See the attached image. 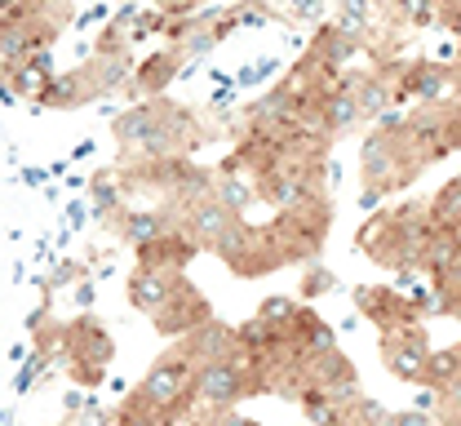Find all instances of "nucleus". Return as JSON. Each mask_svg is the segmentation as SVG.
Returning a JSON list of instances; mask_svg holds the SVG:
<instances>
[{
  "instance_id": "1",
  "label": "nucleus",
  "mask_w": 461,
  "mask_h": 426,
  "mask_svg": "<svg viewBox=\"0 0 461 426\" xmlns=\"http://www.w3.org/2000/svg\"><path fill=\"white\" fill-rule=\"evenodd\" d=\"M435 236L430 227V204H400L391 213H377L373 222L359 227V249L391 271H421L426 244Z\"/></svg>"
},
{
  "instance_id": "24",
  "label": "nucleus",
  "mask_w": 461,
  "mask_h": 426,
  "mask_svg": "<svg viewBox=\"0 0 461 426\" xmlns=\"http://www.w3.org/2000/svg\"><path fill=\"white\" fill-rule=\"evenodd\" d=\"M391 9L400 14L408 27H426V23H435V18H439V0H395Z\"/></svg>"
},
{
  "instance_id": "30",
  "label": "nucleus",
  "mask_w": 461,
  "mask_h": 426,
  "mask_svg": "<svg viewBox=\"0 0 461 426\" xmlns=\"http://www.w3.org/2000/svg\"><path fill=\"white\" fill-rule=\"evenodd\" d=\"M439 404H444V413H461V373L439 391Z\"/></svg>"
},
{
  "instance_id": "11",
  "label": "nucleus",
  "mask_w": 461,
  "mask_h": 426,
  "mask_svg": "<svg viewBox=\"0 0 461 426\" xmlns=\"http://www.w3.org/2000/svg\"><path fill=\"white\" fill-rule=\"evenodd\" d=\"M453 85H457V71H453V67H444V62H412V67H403V76L395 80L400 103L403 98H417L421 107H435Z\"/></svg>"
},
{
  "instance_id": "28",
  "label": "nucleus",
  "mask_w": 461,
  "mask_h": 426,
  "mask_svg": "<svg viewBox=\"0 0 461 426\" xmlns=\"http://www.w3.org/2000/svg\"><path fill=\"white\" fill-rule=\"evenodd\" d=\"M195 5H204V0H160V14H165V18H182V23H186V18L195 14Z\"/></svg>"
},
{
  "instance_id": "7",
  "label": "nucleus",
  "mask_w": 461,
  "mask_h": 426,
  "mask_svg": "<svg viewBox=\"0 0 461 426\" xmlns=\"http://www.w3.org/2000/svg\"><path fill=\"white\" fill-rule=\"evenodd\" d=\"M213 320V311H209V303H204V294L182 276L177 280V289H173V298L156 315H151V324H156V333L160 338H191L200 324H209Z\"/></svg>"
},
{
  "instance_id": "29",
  "label": "nucleus",
  "mask_w": 461,
  "mask_h": 426,
  "mask_svg": "<svg viewBox=\"0 0 461 426\" xmlns=\"http://www.w3.org/2000/svg\"><path fill=\"white\" fill-rule=\"evenodd\" d=\"M435 285H444L453 298L461 294V244H457V253H453V262H448V271H444V280H435Z\"/></svg>"
},
{
  "instance_id": "12",
  "label": "nucleus",
  "mask_w": 461,
  "mask_h": 426,
  "mask_svg": "<svg viewBox=\"0 0 461 426\" xmlns=\"http://www.w3.org/2000/svg\"><path fill=\"white\" fill-rule=\"evenodd\" d=\"M115 227H120V236L133 249H142V244L160 240V236L182 231V213H177V204H169V209H133V213L124 209V218Z\"/></svg>"
},
{
  "instance_id": "3",
  "label": "nucleus",
  "mask_w": 461,
  "mask_h": 426,
  "mask_svg": "<svg viewBox=\"0 0 461 426\" xmlns=\"http://www.w3.org/2000/svg\"><path fill=\"white\" fill-rule=\"evenodd\" d=\"M133 400H142L160 418L186 413V404L195 400V365L182 351H169L165 360H156V365L147 368V377L133 386Z\"/></svg>"
},
{
  "instance_id": "23",
  "label": "nucleus",
  "mask_w": 461,
  "mask_h": 426,
  "mask_svg": "<svg viewBox=\"0 0 461 426\" xmlns=\"http://www.w3.org/2000/svg\"><path fill=\"white\" fill-rule=\"evenodd\" d=\"M342 285H338V276L329 271V267H320V262H311L306 267V276H302V298L306 303H315V298H324V294H338Z\"/></svg>"
},
{
  "instance_id": "26",
  "label": "nucleus",
  "mask_w": 461,
  "mask_h": 426,
  "mask_svg": "<svg viewBox=\"0 0 461 426\" xmlns=\"http://www.w3.org/2000/svg\"><path fill=\"white\" fill-rule=\"evenodd\" d=\"M280 67V59H258V62H249L240 76H235V89H253V85H262L271 71Z\"/></svg>"
},
{
  "instance_id": "10",
  "label": "nucleus",
  "mask_w": 461,
  "mask_h": 426,
  "mask_svg": "<svg viewBox=\"0 0 461 426\" xmlns=\"http://www.w3.org/2000/svg\"><path fill=\"white\" fill-rule=\"evenodd\" d=\"M355 306L359 315L377 320L382 333L391 329H403V324H421V311L403 298L400 289H386V285H373V289H355Z\"/></svg>"
},
{
  "instance_id": "33",
  "label": "nucleus",
  "mask_w": 461,
  "mask_h": 426,
  "mask_svg": "<svg viewBox=\"0 0 461 426\" xmlns=\"http://www.w3.org/2000/svg\"><path fill=\"white\" fill-rule=\"evenodd\" d=\"M213 426H262V422H253V418H244V413L227 409V413H218V418H213Z\"/></svg>"
},
{
  "instance_id": "36",
  "label": "nucleus",
  "mask_w": 461,
  "mask_h": 426,
  "mask_svg": "<svg viewBox=\"0 0 461 426\" xmlns=\"http://www.w3.org/2000/svg\"><path fill=\"white\" fill-rule=\"evenodd\" d=\"M27 5H32V0H0V9H5V14H14V9H27Z\"/></svg>"
},
{
  "instance_id": "19",
  "label": "nucleus",
  "mask_w": 461,
  "mask_h": 426,
  "mask_svg": "<svg viewBox=\"0 0 461 426\" xmlns=\"http://www.w3.org/2000/svg\"><path fill=\"white\" fill-rule=\"evenodd\" d=\"M320 112H324L329 133H346V129H355V124L364 121V116H359V103H355V94H338V89L320 98Z\"/></svg>"
},
{
  "instance_id": "35",
  "label": "nucleus",
  "mask_w": 461,
  "mask_h": 426,
  "mask_svg": "<svg viewBox=\"0 0 461 426\" xmlns=\"http://www.w3.org/2000/svg\"><path fill=\"white\" fill-rule=\"evenodd\" d=\"M76 303H80V306H94V285H80V289H76Z\"/></svg>"
},
{
  "instance_id": "27",
  "label": "nucleus",
  "mask_w": 461,
  "mask_h": 426,
  "mask_svg": "<svg viewBox=\"0 0 461 426\" xmlns=\"http://www.w3.org/2000/svg\"><path fill=\"white\" fill-rule=\"evenodd\" d=\"M288 14L302 23H320L324 18V0H288Z\"/></svg>"
},
{
  "instance_id": "25",
  "label": "nucleus",
  "mask_w": 461,
  "mask_h": 426,
  "mask_svg": "<svg viewBox=\"0 0 461 426\" xmlns=\"http://www.w3.org/2000/svg\"><path fill=\"white\" fill-rule=\"evenodd\" d=\"M115 426H169V418H160L156 409H147L142 400H124V409L115 413Z\"/></svg>"
},
{
  "instance_id": "34",
  "label": "nucleus",
  "mask_w": 461,
  "mask_h": 426,
  "mask_svg": "<svg viewBox=\"0 0 461 426\" xmlns=\"http://www.w3.org/2000/svg\"><path fill=\"white\" fill-rule=\"evenodd\" d=\"M377 204H382V191H368V186H364V195H359V209H377Z\"/></svg>"
},
{
  "instance_id": "20",
  "label": "nucleus",
  "mask_w": 461,
  "mask_h": 426,
  "mask_svg": "<svg viewBox=\"0 0 461 426\" xmlns=\"http://www.w3.org/2000/svg\"><path fill=\"white\" fill-rule=\"evenodd\" d=\"M213 195L227 204L230 213L244 218V209L258 200V186H253V178H244V174H222V178H213Z\"/></svg>"
},
{
  "instance_id": "16",
  "label": "nucleus",
  "mask_w": 461,
  "mask_h": 426,
  "mask_svg": "<svg viewBox=\"0 0 461 426\" xmlns=\"http://www.w3.org/2000/svg\"><path fill=\"white\" fill-rule=\"evenodd\" d=\"M182 62H186V54H182L177 45L160 50V54H151V59L138 67V76L129 80V89H133V94H142V98H160V89L177 76V67H182Z\"/></svg>"
},
{
  "instance_id": "17",
  "label": "nucleus",
  "mask_w": 461,
  "mask_h": 426,
  "mask_svg": "<svg viewBox=\"0 0 461 426\" xmlns=\"http://www.w3.org/2000/svg\"><path fill=\"white\" fill-rule=\"evenodd\" d=\"M355 103H359V116L364 121H382L395 103H400V89H395V76L391 71H373L364 85H359V94H355Z\"/></svg>"
},
{
  "instance_id": "32",
  "label": "nucleus",
  "mask_w": 461,
  "mask_h": 426,
  "mask_svg": "<svg viewBox=\"0 0 461 426\" xmlns=\"http://www.w3.org/2000/svg\"><path fill=\"white\" fill-rule=\"evenodd\" d=\"M439 418L421 413V409H408V413H395V426H435Z\"/></svg>"
},
{
  "instance_id": "38",
  "label": "nucleus",
  "mask_w": 461,
  "mask_h": 426,
  "mask_svg": "<svg viewBox=\"0 0 461 426\" xmlns=\"http://www.w3.org/2000/svg\"><path fill=\"white\" fill-rule=\"evenodd\" d=\"M435 426H461V413H444V418H439Z\"/></svg>"
},
{
  "instance_id": "4",
  "label": "nucleus",
  "mask_w": 461,
  "mask_h": 426,
  "mask_svg": "<svg viewBox=\"0 0 461 426\" xmlns=\"http://www.w3.org/2000/svg\"><path fill=\"white\" fill-rule=\"evenodd\" d=\"M62 356H67L71 377H76L80 386L94 391V386L107 377V365H112V356H115V342L107 338V329H103L94 315H85V320H76V324L62 329Z\"/></svg>"
},
{
  "instance_id": "39",
  "label": "nucleus",
  "mask_w": 461,
  "mask_h": 426,
  "mask_svg": "<svg viewBox=\"0 0 461 426\" xmlns=\"http://www.w3.org/2000/svg\"><path fill=\"white\" fill-rule=\"evenodd\" d=\"M453 315H457V320H461V294H457V298H453Z\"/></svg>"
},
{
  "instance_id": "2",
  "label": "nucleus",
  "mask_w": 461,
  "mask_h": 426,
  "mask_svg": "<svg viewBox=\"0 0 461 426\" xmlns=\"http://www.w3.org/2000/svg\"><path fill=\"white\" fill-rule=\"evenodd\" d=\"M262 391H267V382H262V360L249 356V351H240L235 360H227V365L195 368V404H204V409H213V413H227V409H235L240 400L262 395Z\"/></svg>"
},
{
  "instance_id": "9",
  "label": "nucleus",
  "mask_w": 461,
  "mask_h": 426,
  "mask_svg": "<svg viewBox=\"0 0 461 426\" xmlns=\"http://www.w3.org/2000/svg\"><path fill=\"white\" fill-rule=\"evenodd\" d=\"M177 213H182V231L200 244V249H213V244L235 227V218H240V213H230L218 195H204V200L177 204Z\"/></svg>"
},
{
  "instance_id": "6",
  "label": "nucleus",
  "mask_w": 461,
  "mask_h": 426,
  "mask_svg": "<svg viewBox=\"0 0 461 426\" xmlns=\"http://www.w3.org/2000/svg\"><path fill=\"white\" fill-rule=\"evenodd\" d=\"M430 338L421 324H403V329H391L382 333V360L386 368L403 377V382H426V365H430Z\"/></svg>"
},
{
  "instance_id": "22",
  "label": "nucleus",
  "mask_w": 461,
  "mask_h": 426,
  "mask_svg": "<svg viewBox=\"0 0 461 426\" xmlns=\"http://www.w3.org/2000/svg\"><path fill=\"white\" fill-rule=\"evenodd\" d=\"M258 315H262L267 324H276L288 342H293V329H297V315H302V306L293 303V298H267V303L258 306Z\"/></svg>"
},
{
  "instance_id": "13",
  "label": "nucleus",
  "mask_w": 461,
  "mask_h": 426,
  "mask_svg": "<svg viewBox=\"0 0 461 426\" xmlns=\"http://www.w3.org/2000/svg\"><path fill=\"white\" fill-rule=\"evenodd\" d=\"M177 280L182 276H173V271H156V267H133V276H129V303L138 306V311H147V315H156L160 306L173 298V289H177Z\"/></svg>"
},
{
  "instance_id": "14",
  "label": "nucleus",
  "mask_w": 461,
  "mask_h": 426,
  "mask_svg": "<svg viewBox=\"0 0 461 426\" xmlns=\"http://www.w3.org/2000/svg\"><path fill=\"white\" fill-rule=\"evenodd\" d=\"M195 253H200V244L191 240L186 231H173V236H160V240L142 244V249H138V262H142V267H156V271L182 276V271L191 267Z\"/></svg>"
},
{
  "instance_id": "15",
  "label": "nucleus",
  "mask_w": 461,
  "mask_h": 426,
  "mask_svg": "<svg viewBox=\"0 0 461 426\" xmlns=\"http://www.w3.org/2000/svg\"><path fill=\"white\" fill-rule=\"evenodd\" d=\"M89 98H98V85L89 76V67H76V71H62L45 85L41 103L45 107H58V112H71V107H85Z\"/></svg>"
},
{
  "instance_id": "37",
  "label": "nucleus",
  "mask_w": 461,
  "mask_h": 426,
  "mask_svg": "<svg viewBox=\"0 0 461 426\" xmlns=\"http://www.w3.org/2000/svg\"><path fill=\"white\" fill-rule=\"evenodd\" d=\"M368 426H395V413H386V409H382V413H377Z\"/></svg>"
},
{
  "instance_id": "5",
  "label": "nucleus",
  "mask_w": 461,
  "mask_h": 426,
  "mask_svg": "<svg viewBox=\"0 0 461 426\" xmlns=\"http://www.w3.org/2000/svg\"><path fill=\"white\" fill-rule=\"evenodd\" d=\"M147 107H151V121H147V133L138 142V156L142 160H173L186 147H200L195 142L200 138V124H195V116L186 107L165 103V98H147Z\"/></svg>"
},
{
  "instance_id": "8",
  "label": "nucleus",
  "mask_w": 461,
  "mask_h": 426,
  "mask_svg": "<svg viewBox=\"0 0 461 426\" xmlns=\"http://www.w3.org/2000/svg\"><path fill=\"white\" fill-rule=\"evenodd\" d=\"M177 351H182L195 368H204V365H227V360H235V356L244 351V347H240V329H230L222 320H209V324H200L191 338H182Z\"/></svg>"
},
{
  "instance_id": "31",
  "label": "nucleus",
  "mask_w": 461,
  "mask_h": 426,
  "mask_svg": "<svg viewBox=\"0 0 461 426\" xmlns=\"http://www.w3.org/2000/svg\"><path fill=\"white\" fill-rule=\"evenodd\" d=\"M80 276V262H58L54 276H50V289H62V285H71Z\"/></svg>"
},
{
  "instance_id": "21",
  "label": "nucleus",
  "mask_w": 461,
  "mask_h": 426,
  "mask_svg": "<svg viewBox=\"0 0 461 426\" xmlns=\"http://www.w3.org/2000/svg\"><path fill=\"white\" fill-rule=\"evenodd\" d=\"M461 236L457 231H435L430 244H426V258H421V271L430 276V280H444V271H448V262H453V253H457Z\"/></svg>"
},
{
  "instance_id": "18",
  "label": "nucleus",
  "mask_w": 461,
  "mask_h": 426,
  "mask_svg": "<svg viewBox=\"0 0 461 426\" xmlns=\"http://www.w3.org/2000/svg\"><path fill=\"white\" fill-rule=\"evenodd\" d=\"M430 227L435 231H457L461 236V178L444 183V191L430 200Z\"/></svg>"
}]
</instances>
